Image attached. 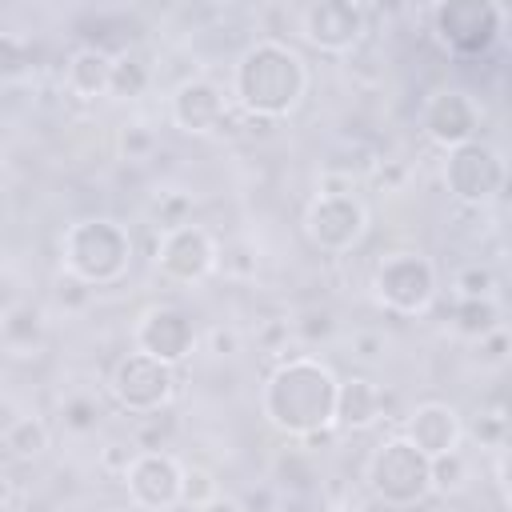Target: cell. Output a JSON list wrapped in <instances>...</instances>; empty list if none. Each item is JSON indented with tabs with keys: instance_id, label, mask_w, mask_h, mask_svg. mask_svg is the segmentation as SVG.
Returning a JSON list of instances; mask_svg holds the SVG:
<instances>
[{
	"instance_id": "cell-4",
	"label": "cell",
	"mask_w": 512,
	"mask_h": 512,
	"mask_svg": "<svg viewBox=\"0 0 512 512\" xmlns=\"http://www.w3.org/2000/svg\"><path fill=\"white\" fill-rule=\"evenodd\" d=\"M368 488L388 508H416L432 496L428 456L416 452L404 436H384L368 456Z\"/></svg>"
},
{
	"instance_id": "cell-26",
	"label": "cell",
	"mask_w": 512,
	"mask_h": 512,
	"mask_svg": "<svg viewBox=\"0 0 512 512\" xmlns=\"http://www.w3.org/2000/svg\"><path fill=\"white\" fill-rule=\"evenodd\" d=\"M220 488H216V476L204 472V468H184V484H180V504L196 508L204 500H212Z\"/></svg>"
},
{
	"instance_id": "cell-35",
	"label": "cell",
	"mask_w": 512,
	"mask_h": 512,
	"mask_svg": "<svg viewBox=\"0 0 512 512\" xmlns=\"http://www.w3.org/2000/svg\"><path fill=\"white\" fill-rule=\"evenodd\" d=\"M192 512H244V504H240L236 496H224V492H216L212 500H204V504H196Z\"/></svg>"
},
{
	"instance_id": "cell-32",
	"label": "cell",
	"mask_w": 512,
	"mask_h": 512,
	"mask_svg": "<svg viewBox=\"0 0 512 512\" xmlns=\"http://www.w3.org/2000/svg\"><path fill=\"white\" fill-rule=\"evenodd\" d=\"M136 452H140L136 444H124V440H116V444H108V448H104V460H100V464H104V468H112L116 476H124V468L132 464V456H136Z\"/></svg>"
},
{
	"instance_id": "cell-16",
	"label": "cell",
	"mask_w": 512,
	"mask_h": 512,
	"mask_svg": "<svg viewBox=\"0 0 512 512\" xmlns=\"http://www.w3.org/2000/svg\"><path fill=\"white\" fill-rule=\"evenodd\" d=\"M416 452H424L428 460L432 456H444V452H456L460 448V436H464V420L452 404L444 400H424L408 412L404 420V432H400Z\"/></svg>"
},
{
	"instance_id": "cell-36",
	"label": "cell",
	"mask_w": 512,
	"mask_h": 512,
	"mask_svg": "<svg viewBox=\"0 0 512 512\" xmlns=\"http://www.w3.org/2000/svg\"><path fill=\"white\" fill-rule=\"evenodd\" d=\"M20 504V488H16V480L12 476H4L0 472V512H12Z\"/></svg>"
},
{
	"instance_id": "cell-27",
	"label": "cell",
	"mask_w": 512,
	"mask_h": 512,
	"mask_svg": "<svg viewBox=\"0 0 512 512\" xmlns=\"http://www.w3.org/2000/svg\"><path fill=\"white\" fill-rule=\"evenodd\" d=\"M32 64V52L24 40L16 36H0V80H12V76H24Z\"/></svg>"
},
{
	"instance_id": "cell-17",
	"label": "cell",
	"mask_w": 512,
	"mask_h": 512,
	"mask_svg": "<svg viewBox=\"0 0 512 512\" xmlns=\"http://www.w3.org/2000/svg\"><path fill=\"white\" fill-rule=\"evenodd\" d=\"M380 416H384V392H380L376 380H368V376L340 380L332 428H340V432H368L372 424H380Z\"/></svg>"
},
{
	"instance_id": "cell-30",
	"label": "cell",
	"mask_w": 512,
	"mask_h": 512,
	"mask_svg": "<svg viewBox=\"0 0 512 512\" xmlns=\"http://www.w3.org/2000/svg\"><path fill=\"white\" fill-rule=\"evenodd\" d=\"M476 352H480V364H492V368H500V364L508 360V328L500 324V328L484 332V336L476 340Z\"/></svg>"
},
{
	"instance_id": "cell-31",
	"label": "cell",
	"mask_w": 512,
	"mask_h": 512,
	"mask_svg": "<svg viewBox=\"0 0 512 512\" xmlns=\"http://www.w3.org/2000/svg\"><path fill=\"white\" fill-rule=\"evenodd\" d=\"M472 432H476V440H480V444L500 448V444H504V412H500V408H496V412H484V416L476 420V428H472Z\"/></svg>"
},
{
	"instance_id": "cell-18",
	"label": "cell",
	"mask_w": 512,
	"mask_h": 512,
	"mask_svg": "<svg viewBox=\"0 0 512 512\" xmlns=\"http://www.w3.org/2000/svg\"><path fill=\"white\" fill-rule=\"evenodd\" d=\"M112 64H116V56H112L108 48L80 44V48L68 56V64H64V88H68L76 100H100V96H108Z\"/></svg>"
},
{
	"instance_id": "cell-12",
	"label": "cell",
	"mask_w": 512,
	"mask_h": 512,
	"mask_svg": "<svg viewBox=\"0 0 512 512\" xmlns=\"http://www.w3.org/2000/svg\"><path fill=\"white\" fill-rule=\"evenodd\" d=\"M132 340H136V352H144V356L176 368L196 348V324L176 304H152V308L140 312V320L132 328Z\"/></svg>"
},
{
	"instance_id": "cell-10",
	"label": "cell",
	"mask_w": 512,
	"mask_h": 512,
	"mask_svg": "<svg viewBox=\"0 0 512 512\" xmlns=\"http://www.w3.org/2000/svg\"><path fill=\"white\" fill-rule=\"evenodd\" d=\"M220 264V244L204 224H176L164 228L156 240V268L172 284H200Z\"/></svg>"
},
{
	"instance_id": "cell-6",
	"label": "cell",
	"mask_w": 512,
	"mask_h": 512,
	"mask_svg": "<svg viewBox=\"0 0 512 512\" xmlns=\"http://www.w3.org/2000/svg\"><path fill=\"white\" fill-rule=\"evenodd\" d=\"M432 32L452 56H484L504 32V8L492 0H448L432 8Z\"/></svg>"
},
{
	"instance_id": "cell-33",
	"label": "cell",
	"mask_w": 512,
	"mask_h": 512,
	"mask_svg": "<svg viewBox=\"0 0 512 512\" xmlns=\"http://www.w3.org/2000/svg\"><path fill=\"white\" fill-rule=\"evenodd\" d=\"M208 352H212V356H236V352H240L236 328H212V332H208Z\"/></svg>"
},
{
	"instance_id": "cell-28",
	"label": "cell",
	"mask_w": 512,
	"mask_h": 512,
	"mask_svg": "<svg viewBox=\"0 0 512 512\" xmlns=\"http://www.w3.org/2000/svg\"><path fill=\"white\" fill-rule=\"evenodd\" d=\"M152 148H156V136H152L144 124H124V132H120V152H124L128 160H144V156H152Z\"/></svg>"
},
{
	"instance_id": "cell-15",
	"label": "cell",
	"mask_w": 512,
	"mask_h": 512,
	"mask_svg": "<svg viewBox=\"0 0 512 512\" xmlns=\"http://www.w3.org/2000/svg\"><path fill=\"white\" fill-rule=\"evenodd\" d=\"M168 116L180 132L188 136H208V132H220L224 116H228V100H224V88L208 76H188L172 88L168 96Z\"/></svg>"
},
{
	"instance_id": "cell-25",
	"label": "cell",
	"mask_w": 512,
	"mask_h": 512,
	"mask_svg": "<svg viewBox=\"0 0 512 512\" xmlns=\"http://www.w3.org/2000/svg\"><path fill=\"white\" fill-rule=\"evenodd\" d=\"M60 424L68 428V432H96V424H100V404L92 400V396H68L64 400V408H60Z\"/></svg>"
},
{
	"instance_id": "cell-7",
	"label": "cell",
	"mask_w": 512,
	"mask_h": 512,
	"mask_svg": "<svg viewBox=\"0 0 512 512\" xmlns=\"http://www.w3.org/2000/svg\"><path fill=\"white\" fill-rule=\"evenodd\" d=\"M376 300L396 316H424L436 300V264L424 252H388L372 276Z\"/></svg>"
},
{
	"instance_id": "cell-23",
	"label": "cell",
	"mask_w": 512,
	"mask_h": 512,
	"mask_svg": "<svg viewBox=\"0 0 512 512\" xmlns=\"http://www.w3.org/2000/svg\"><path fill=\"white\" fill-rule=\"evenodd\" d=\"M428 484H432V492H440V496H456V492L468 484V460H464V452L456 448V452L432 456V460H428Z\"/></svg>"
},
{
	"instance_id": "cell-20",
	"label": "cell",
	"mask_w": 512,
	"mask_h": 512,
	"mask_svg": "<svg viewBox=\"0 0 512 512\" xmlns=\"http://www.w3.org/2000/svg\"><path fill=\"white\" fill-rule=\"evenodd\" d=\"M4 448H8V456H16V460H32V456H40L48 444H52V432H48V424L40 420V416H16L8 428H4Z\"/></svg>"
},
{
	"instance_id": "cell-5",
	"label": "cell",
	"mask_w": 512,
	"mask_h": 512,
	"mask_svg": "<svg viewBox=\"0 0 512 512\" xmlns=\"http://www.w3.org/2000/svg\"><path fill=\"white\" fill-rule=\"evenodd\" d=\"M508 164L504 152L488 140H468L444 152V188L464 208H484L504 192Z\"/></svg>"
},
{
	"instance_id": "cell-1",
	"label": "cell",
	"mask_w": 512,
	"mask_h": 512,
	"mask_svg": "<svg viewBox=\"0 0 512 512\" xmlns=\"http://www.w3.org/2000/svg\"><path fill=\"white\" fill-rule=\"evenodd\" d=\"M336 388H340V376L332 372L328 360L308 356V352L284 356L268 372V380L260 388V416L276 432L296 436V440H308V436L332 428Z\"/></svg>"
},
{
	"instance_id": "cell-24",
	"label": "cell",
	"mask_w": 512,
	"mask_h": 512,
	"mask_svg": "<svg viewBox=\"0 0 512 512\" xmlns=\"http://www.w3.org/2000/svg\"><path fill=\"white\" fill-rule=\"evenodd\" d=\"M456 296L460 300H496V272L488 264H468L456 272Z\"/></svg>"
},
{
	"instance_id": "cell-9",
	"label": "cell",
	"mask_w": 512,
	"mask_h": 512,
	"mask_svg": "<svg viewBox=\"0 0 512 512\" xmlns=\"http://www.w3.org/2000/svg\"><path fill=\"white\" fill-rule=\"evenodd\" d=\"M108 392L124 412L152 416L172 400L176 368H168V364H160V360H152L144 352H128V356L116 360V368L108 376Z\"/></svg>"
},
{
	"instance_id": "cell-21",
	"label": "cell",
	"mask_w": 512,
	"mask_h": 512,
	"mask_svg": "<svg viewBox=\"0 0 512 512\" xmlns=\"http://www.w3.org/2000/svg\"><path fill=\"white\" fill-rule=\"evenodd\" d=\"M152 84V72L148 64L136 56V52H120L116 64H112V84H108V96L112 100H140Z\"/></svg>"
},
{
	"instance_id": "cell-8",
	"label": "cell",
	"mask_w": 512,
	"mask_h": 512,
	"mask_svg": "<svg viewBox=\"0 0 512 512\" xmlns=\"http://www.w3.org/2000/svg\"><path fill=\"white\" fill-rule=\"evenodd\" d=\"M368 232V208L356 192H316L304 208V236L328 256L352 252Z\"/></svg>"
},
{
	"instance_id": "cell-14",
	"label": "cell",
	"mask_w": 512,
	"mask_h": 512,
	"mask_svg": "<svg viewBox=\"0 0 512 512\" xmlns=\"http://www.w3.org/2000/svg\"><path fill=\"white\" fill-rule=\"evenodd\" d=\"M480 104L472 100V92L464 88H436L424 108H420V128L432 144H440L444 152L448 148H460L468 140H480Z\"/></svg>"
},
{
	"instance_id": "cell-13",
	"label": "cell",
	"mask_w": 512,
	"mask_h": 512,
	"mask_svg": "<svg viewBox=\"0 0 512 512\" xmlns=\"http://www.w3.org/2000/svg\"><path fill=\"white\" fill-rule=\"evenodd\" d=\"M368 32V8L352 0H316L300 8V36L320 52H352Z\"/></svg>"
},
{
	"instance_id": "cell-19",
	"label": "cell",
	"mask_w": 512,
	"mask_h": 512,
	"mask_svg": "<svg viewBox=\"0 0 512 512\" xmlns=\"http://www.w3.org/2000/svg\"><path fill=\"white\" fill-rule=\"evenodd\" d=\"M44 340V316L40 308L32 304H12L4 316H0V344L12 352V356H32Z\"/></svg>"
},
{
	"instance_id": "cell-34",
	"label": "cell",
	"mask_w": 512,
	"mask_h": 512,
	"mask_svg": "<svg viewBox=\"0 0 512 512\" xmlns=\"http://www.w3.org/2000/svg\"><path fill=\"white\" fill-rule=\"evenodd\" d=\"M380 352H384V336L380 332H352V356L380 360Z\"/></svg>"
},
{
	"instance_id": "cell-11",
	"label": "cell",
	"mask_w": 512,
	"mask_h": 512,
	"mask_svg": "<svg viewBox=\"0 0 512 512\" xmlns=\"http://www.w3.org/2000/svg\"><path fill=\"white\" fill-rule=\"evenodd\" d=\"M124 488H128V500L136 508H148V512H168L180 504V484H184V464L172 456V452H160V448H140L132 456V464L124 468Z\"/></svg>"
},
{
	"instance_id": "cell-29",
	"label": "cell",
	"mask_w": 512,
	"mask_h": 512,
	"mask_svg": "<svg viewBox=\"0 0 512 512\" xmlns=\"http://www.w3.org/2000/svg\"><path fill=\"white\" fill-rule=\"evenodd\" d=\"M332 328H336V320H332V312H328V308H312V312H304V316L296 320V332H300L308 344L328 340V336H332Z\"/></svg>"
},
{
	"instance_id": "cell-2",
	"label": "cell",
	"mask_w": 512,
	"mask_h": 512,
	"mask_svg": "<svg viewBox=\"0 0 512 512\" xmlns=\"http://www.w3.org/2000/svg\"><path fill=\"white\" fill-rule=\"evenodd\" d=\"M308 96V64L284 40H252L232 64V100L252 120H284Z\"/></svg>"
},
{
	"instance_id": "cell-3",
	"label": "cell",
	"mask_w": 512,
	"mask_h": 512,
	"mask_svg": "<svg viewBox=\"0 0 512 512\" xmlns=\"http://www.w3.org/2000/svg\"><path fill=\"white\" fill-rule=\"evenodd\" d=\"M60 260L84 288H112L132 268V236L112 216H80L60 236Z\"/></svg>"
},
{
	"instance_id": "cell-22",
	"label": "cell",
	"mask_w": 512,
	"mask_h": 512,
	"mask_svg": "<svg viewBox=\"0 0 512 512\" xmlns=\"http://www.w3.org/2000/svg\"><path fill=\"white\" fill-rule=\"evenodd\" d=\"M452 324H456V332L480 340L484 332L500 328V304L496 300H460L452 312Z\"/></svg>"
}]
</instances>
